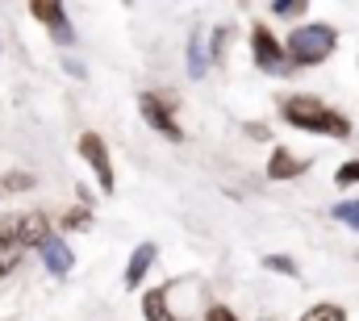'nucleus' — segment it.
I'll return each instance as SVG.
<instances>
[{
    "instance_id": "1",
    "label": "nucleus",
    "mask_w": 359,
    "mask_h": 321,
    "mask_svg": "<svg viewBox=\"0 0 359 321\" xmlns=\"http://www.w3.org/2000/svg\"><path fill=\"white\" fill-rule=\"evenodd\" d=\"M284 121L297 125V130H309V134H326V138H351V121L322 104L318 96H288L284 100Z\"/></svg>"
},
{
    "instance_id": "2",
    "label": "nucleus",
    "mask_w": 359,
    "mask_h": 321,
    "mask_svg": "<svg viewBox=\"0 0 359 321\" xmlns=\"http://www.w3.org/2000/svg\"><path fill=\"white\" fill-rule=\"evenodd\" d=\"M334 42H339V34H334L330 25H301V29L288 34V59H292L297 67L326 63L330 50H334Z\"/></svg>"
},
{
    "instance_id": "3",
    "label": "nucleus",
    "mask_w": 359,
    "mask_h": 321,
    "mask_svg": "<svg viewBox=\"0 0 359 321\" xmlns=\"http://www.w3.org/2000/svg\"><path fill=\"white\" fill-rule=\"evenodd\" d=\"M138 104H142V117H147L163 138H172V142L184 138V130H180V121H176V104H180L176 96H168V92H147Z\"/></svg>"
},
{
    "instance_id": "4",
    "label": "nucleus",
    "mask_w": 359,
    "mask_h": 321,
    "mask_svg": "<svg viewBox=\"0 0 359 321\" xmlns=\"http://www.w3.org/2000/svg\"><path fill=\"white\" fill-rule=\"evenodd\" d=\"M25 254V217H0V275H8Z\"/></svg>"
},
{
    "instance_id": "5",
    "label": "nucleus",
    "mask_w": 359,
    "mask_h": 321,
    "mask_svg": "<svg viewBox=\"0 0 359 321\" xmlns=\"http://www.w3.org/2000/svg\"><path fill=\"white\" fill-rule=\"evenodd\" d=\"M251 50H255V63L264 67V71H284L288 63V46H280L276 42V34H271L268 25H251Z\"/></svg>"
},
{
    "instance_id": "6",
    "label": "nucleus",
    "mask_w": 359,
    "mask_h": 321,
    "mask_svg": "<svg viewBox=\"0 0 359 321\" xmlns=\"http://www.w3.org/2000/svg\"><path fill=\"white\" fill-rule=\"evenodd\" d=\"M80 155H84L88 167L96 171L100 188H104V192H113V167H109V151H104L100 134H80Z\"/></svg>"
},
{
    "instance_id": "7",
    "label": "nucleus",
    "mask_w": 359,
    "mask_h": 321,
    "mask_svg": "<svg viewBox=\"0 0 359 321\" xmlns=\"http://www.w3.org/2000/svg\"><path fill=\"white\" fill-rule=\"evenodd\" d=\"M29 13H34V17H38L46 29H50V38H55L59 46H67V42L76 38V34H72V21H67V8H63V4H34Z\"/></svg>"
},
{
    "instance_id": "8",
    "label": "nucleus",
    "mask_w": 359,
    "mask_h": 321,
    "mask_svg": "<svg viewBox=\"0 0 359 321\" xmlns=\"http://www.w3.org/2000/svg\"><path fill=\"white\" fill-rule=\"evenodd\" d=\"M38 250H42V263L50 267V275H67V271H72V263H76V259H72V246L59 238V234H50Z\"/></svg>"
},
{
    "instance_id": "9",
    "label": "nucleus",
    "mask_w": 359,
    "mask_h": 321,
    "mask_svg": "<svg viewBox=\"0 0 359 321\" xmlns=\"http://www.w3.org/2000/svg\"><path fill=\"white\" fill-rule=\"evenodd\" d=\"M305 167H309L305 159H297L292 151L276 146V151H271V163H268V175L271 179H292V175H305Z\"/></svg>"
},
{
    "instance_id": "10",
    "label": "nucleus",
    "mask_w": 359,
    "mask_h": 321,
    "mask_svg": "<svg viewBox=\"0 0 359 321\" xmlns=\"http://www.w3.org/2000/svg\"><path fill=\"white\" fill-rule=\"evenodd\" d=\"M151 263H155V242H142V246L130 254V267H126V288H138Z\"/></svg>"
},
{
    "instance_id": "11",
    "label": "nucleus",
    "mask_w": 359,
    "mask_h": 321,
    "mask_svg": "<svg viewBox=\"0 0 359 321\" xmlns=\"http://www.w3.org/2000/svg\"><path fill=\"white\" fill-rule=\"evenodd\" d=\"M205 71H209V55H205V34L196 29V34L188 38V76L201 80Z\"/></svg>"
},
{
    "instance_id": "12",
    "label": "nucleus",
    "mask_w": 359,
    "mask_h": 321,
    "mask_svg": "<svg viewBox=\"0 0 359 321\" xmlns=\"http://www.w3.org/2000/svg\"><path fill=\"white\" fill-rule=\"evenodd\" d=\"M142 313H147V321H176L172 309H168V292H163V288H151V292L142 296Z\"/></svg>"
},
{
    "instance_id": "13",
    "label": "nucleus",
    "mask_w": 359,
    "mask_h": 321,
    "mask_svg": "<svg viewBox=\"0 0 359 321\" xmlns=\"http://www.w3.org/2000/svg\"><path fill=\"white\" fill-rule=\"evenodd\" d=\"M0 188L4 192H25V188H34V175L29 171H4L0 175Z\"/></svg>"
},
{
    "instance_id": "14",
    "label": "nucleus",
    "mask_w": 359,
    "mask_h": 321,
    "mask_svg": "<svg viewBox=\"0 0 359 321\" xmlns=\"http://www.w3.org/2000/svg\"><path fill=\"white\" fill-rule=\"evenodd\" d=\"M301 321H347V317H343V309H339V305H313Z\"/></svg>"
},
{
    "instance_id": "15",
    "label": "nucleus",
    "mask_w": 359,
    "mask_h": 321,
    "mask_svg": "<svg viewBox=\"0 0 359 321\" xmlns=\"http://www.w3.org/2000/svg\"><path fill=\"white\" fill-rule=\"evenodd\" d=\"M334 184H339V188H351V184H359V159L347 163V167H339V171H334Z\"/></svg>"
},
{
    "instance_id": "16",
    "label": "nucleus",
    "mask_w": 359,
    "mask_h": 321,
    "mask_svg": "<svg viewBox=\"0 0 359 321\" xmlns=\"http://www.w3.org/2000/svg\"><path fill=\"white\" fill-rule=\"evenodd\" d=\"M334 217H339V221H347V226H355V230H359V200H343V205L334 209Z\"/></svg>"
},
{
    "instance_id": "17",
    "label": "nucleus",
    "mask_w": 359,
    "mask_h": 321,
    "mask_svg": "<svg viewBox=\"0 0 359 321\" xmlns=\"http://www.w3.org/2000/svg\"><path fill=\"white\" fill-rule=\"evenodd\" d=\"M88 221H92V213L84 209V205H80V209H67V217H63V226H67V230H84Z\"/></svg>"
},
{
    "instance_id": "18",
    "label": "nucleus",
    "mask_w": 359,
    "mask_h": 321,
    "mask_svg": "<svg viewBox=\"0 0 359 321\" xmlns=\"http://www.w3.org/2000/svg\"><path fill=\"white\" fill-rule=\"evenodd\" d=\"M264 267H268V271H284V275H297V263H292V259H284V254H268V259H264Z\"/></svg>"
},
{
    "instance_id": "19",
    "label": "nucleus",
    "mask_w": 359,
    "mask_h": 321,
    "mask_svg": "<svg viewBox=\"0 0 359 321\" xmlns=\"http://www.w3.org/2000/svg\"><path fill=\"white\" fill-rule=\"evenodd\" d=\"M271 13H276V17H301V13H305V4H301V0H276V4H271Z\"/></svg>"
},
{
    "instance_id": "20",
    "label": "nucleus",
    "mask_w": 359,
    "mask_h": 321,
    "mask_svg": "<svg viewBox=\"0 0 359 321\" xmlns=\"http://www.w3.org/2000/svg\"><path fill=\"white\" fill-rule=\"evenodd\" d=\"M226 42H230V25H222V29L213 34V59H222V50H226Z\"/></svg>"
},
{
    "instance_id": "21",
    "label": "nucleus",
    "mask_w": 359,
    "mask_h": 321,
    "mask_svg": "<svg viewBox=\"0 0 359 321\" xmlns=\"http://www.w3.org/2000/svg\"><path fill=\"white\" fill-rule=\"evenodd\" d=\"M205 321H238V317H234V313H230L226 305H213V309L205 313Z\"/></svg>"
}]
</instances>
